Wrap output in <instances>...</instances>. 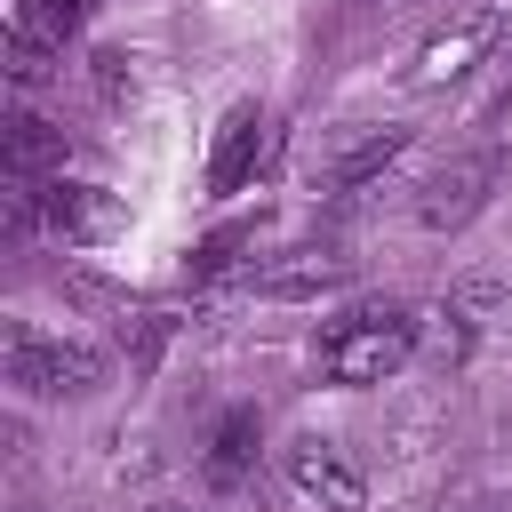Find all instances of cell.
Wrapping results in <instances>:
<instances>
[{
    "instance_id": "obj_3",
    "label": "cell",
    "mask_w": 512,
    "mask_h": 512,
    "mask_svg": "<svg viewBox=\"0 0 512 512\" xmlns=\"http://www.w3.org/2000/svg\"><path fill=\"white\" fill-rule=\"evenodd\" d=\"M496 184H504V152H488V144H480V152H448V160L416 184V224L448 240V232H464V224L496 200Z\"/></svg>"
},
{
    "instance_id": "obj_9",
    "label": "cell",
    "mask_w": 512,
    "mask_h": 512,
    "mask_svg": "<svg viewBox=\"0 0 512 512\" xmlns=\"http://www.w3.org/2000/svg\"><path fill=\"white\" fill-rule=\"evenodd\" d=\"M256 456H264V416H256V408H224V416H216V432H208L200 480H208L216 496H232V488H248Z\"/></svg>"
},
{
    "instance_id": "obj_5",
    "label": "cell",
    "mask_w": 512,
    "mask_h": 512,
    "mask_svg": "<svg viewBox=\"0 0 512 512\" xmlns=\"http://www.w3.org/2000/svg\"><path fill=\"white\" fill-rule=\"evenodd\" d=\"M280 472H288V488H296L304 504H320V512H368V480H360V464H352L336 440H320V432L288 440V448H280Z\"/></svg>"
},
{
    "instance_id": "obj_20",
    "label": "cell",
    "mask_w": 512,
    "mask_h": 512,
    "mask_svg": "<svg viewBox=\"0 0 512 512\" xmlns=\"http://www.w3.org/2000/svg\"><path fill=\"white\" fill-rule=\"evenodd\" d=\"M488 8H504V0H488Z\"/></svg>"
},
{
    "instance_id": "obj_6",
    "label": "cell",
    "mask_w": 512,
    "mask_h": 512,
    "mask_svg": "<svg viewBox=\"0 0 512 512\" xmlns=\"http://www.w3.org/2000/svg\"><path fill=\"white\" fill-rule=\"evenodd\" d=\"M48 232L72 240V248H104L128 232V200L104 192V184H80V176H56L48 184Z\"/></svg>"
},
{
    "instance_id": "obj_2",
    "label": "cell",
    "mask_w": 512,
    "mask_h": 512,
    "mask_svg": "<svg viewBox=\"0 0 512 512\" xmlns=\"http://www.w3.org/2000/svg\"><path fill=\"white\" fill-rule=\"evenodd\" d=\"M0 368H8V384H16L24 400H88V392H104V376H112V360H104L96 344H80V336H32L24 320H8Z\"/></svg>"
},
{
    "instance_id": "obj_4",
    "label": "cell",
    "mask_w": 512,
    "mask_h": 512,
    "mask_svg": "<svg viewBox=\"0 0 512 512\" xmlns=\"http://www.w3.org/2000/svg\"><path fill=\"white\" fill-rule=\"evenodd\" d=\"M504 40V8H488V0H472V8H456L448 24H432L424 32V48H416V88H456L464 72H480V56Z\"/></svg>"
},
{
    "instance_id": "obj_17",
    "label": "cell",
    "mask_w": 512,
    "mask_h": 512,
    "mask_svg": "<svg viewBox=\"0 0 512 512\" xmlns=\"http://www.w3.org/2000/svg\"><path fill=\"white\" fill-rule=\"evenodd\" d=\"M448 304H464V312H504V304H512V288H504V280H456V288H448Z\"/></svg>"
},
{
    "instance_id": "obj_1",
    "label": "cell",
    "mask_w": 512,
    "mask_h": 512,
    "mask_svg": "<svg viewBox=\"0 0 512 512\" xmlns=\"http://www.w3.org/2000/svg\"><path fill=\"white\" fill-rule=\"evenodd\" d=\"M416 352H424V320L400 296H368V304H352V312H336L320 328V376L344 384V392L392 384Z\"/></svg>"
},
{
    "instance_id": "obj_8",
    "label": "cell",
    "mask_w": 512,
    "mask_h": 512,
    "mask_svg": "<svg viewBox=\"0 0 512 512\" xmlns=\"http://www.w3.org/2000/svg\"><path fill=\"white\" fill-rule=\"evenodd\" d=\"M352 256L344 248H296V256H272V264H256L248 272V288L256 296H272V304H312V296H336V288H352Z\"/></svg>"
},
{
    "instance_id": "obj_21",
    "label": "cell",
    "mask_w": 512,
    "mask_h": 512,
    "mask_svg": "<svg viewBox=\"0 0 512 512\" xmlns=\"http://www.w3.org/2000/svg\"><path fill=\"white\" fill-rule=\"evenodd\" d=\"M384 8H392V0H384Z\"/></svg>"
},
{
    "instance_id": "obj_12",
    "label": "cell",
    "mask_w": 512,
    "mask_h": 512,
    "mask_svg": "<svg viewBox=\"0 0 512 512\" xmlns=\"http://www.w3.org/2000/svg\"><path fill=\"white\" fill-rule=\"evenodd\" d=\"M88 8H96V0H16V8H8V32H24V40H56V48H64V40L88 24Z\"/></svg>"
},
{
    "instance_id": "obj_11",
    "label": "cell",
    "mask_w": 512,
    "mask_h": 512,
    "mask_svg": "<svg viewBox=\"0 0 512 512\" xmlns=\"http://www.w3.org/2000/svg\"><path fill=\"white\" fill-rule=\"evenodd\" d=\"M64 160H72V136H64L56 120H40L32 104H16V112H8V176H24V184H56Z\"/></svg>"
},
{
    "instance_id": "obj_19",
    "label": "cell",
    "mask_w": 512,
    "mask_h": 512,
    "mask_svg": "<svg viewBox=\"0 0 512 512\" xmlns=\"http://www.w3.org/2000/svg\"><path fill=\"white\" fill-rule=\"evenodd\" d=\"M488 512H512V496H504V504H488Z\"/></svg>"
},
{
    "instance_id": "obj_18",
    "label": "cell",
    "mask_w": 512,
    "mask_h": 512,
    "mask_svg": "<svg viewBox=\"0 0 512 512\" xmlns=\"http://www.w3.org/2000/svg\"><path fill=\"white\" fill-rule=\"evenodd\" d=\"M144 512H192V504H144Z\"/></svg>"
},
{
    "instance_id": "obj_15",
    "label": "cell",
    "mask_w": 512,
    "mask_h": 512,
    "mask_svg": "<svg viewBox=\"0 0 512 512\" xmlns=\"http://www.w3.org/2000/svg\"><path fill=\"white\" fill-rule=\"evenodd\" d=\"M472 312L464 304H440L432 320H424V360H440V368H456V360H472Z\"/></svg>"
},
{
    "instance_id": "obj_7",
    "label": "cell",
    "mask_w": 512,
    "mask_h": 512,
    "mask_svg": "<svg viewBox=\"0 0 512 512\" xmlns=\"http://www.w3.org/2000/svg\"><path fill=\"white\" fill-rule=\"evenodd\" d=\"M264 152H272V112L240 96V104H232V112L216 120V152H208V192H216V200H232V192H240V184H248V176L264 168Z\"/></svg>"
},
{
    "instance_id": "obj_10",
    "label": "cell",
    "mask_w": 512,
    "mask_h": 512,
    "mask_svg": "<svg viewBox=\"0 0 512 512\" xmlns=\"http://www.w3.org/2000/svg\"><path fill=\"white\" fill-rule=\"evenodd\" d=\"M408 152V128H360V136H344L328 160H320V192H360V184H376L392 160Z\"/></svg>"
},
{
    "instance_id": "obj_13",
    "label": "cell",
    "mask_w": 512,
    "mask_h": 512,
    "mask_svg": "<svg viewBox=\"0 0 512 512\" xmlns=\"http://www.w3.org/2000/svg\"><path fill=\"white\" fill-rule=\"evenodd\" d=\"M56 72H64V48H56V40H24V32H8V80H16V96H40Z\"/></svg>"
},
{
    "instance_id": "obj_16",
    "label": "cell",
    "mask_w": 512,
    "mask_h": 512,
    "mask_svg": "<svg viewBox=\"0 0 512 512\" xmlns=\"http://www.w3.org/2000/svg\"><path fill=\"white\" fill-rule=\"evenodd\" d=\"M88 88H96L104 104H128V96H136V72H128V56H120V48H96V56H88Z\"/></svg>"
},
{
    "instance_id": "obj_14",
    "label": "cell",
    "mask_w": 512,
    "mask_h": 512,
    "mask_svg": "<svg viewBox=\"0 0 512 512\" xmlns=\"http://www.w3.org/2000/svg\"><path fill=\"white\" fill-rule=\"evenodd\" d=\"M264 240V224L248 216V224H224V232H208L200 240V256H192V280H224V272H240V256Z\"/></svg>"
}]
</instances>
